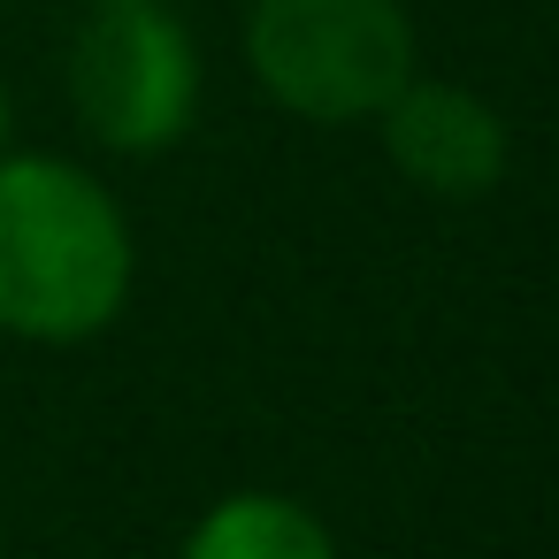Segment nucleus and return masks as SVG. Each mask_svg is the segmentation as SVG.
Masks as SVG:
<instances>
[{"label":"nucleus","mask_w":559,"mask_h":559,"mask_svg":"<svg viewBox=\"0 0 559 559\" xmlns=\"http://www.w3.org/2000/svg\"><path fill=\"white\" fill-rule=\"evenodd\" d=\"M70 116L123 162L169 154L200 116V47L177 0H93L70 47Z\"/></svg>","instance_id":"3"},{"label":"nucleus","mask_w":559,"mask_h":559,"mask_svg":"<svg viewBox=\"0 0 559 559\" xmlns=\"http://www.w3.org/2000/svg\"><path fill=\"white\" fill-rule=\"evenodd\" d=\"M376 131H383L391 169H399L414 192H429V200H483V192L506 177V162H513L506 116H498L475 85L421 78V70L383 100Z\"/></svg>","instance_id":"4"},{"label":"nucleus","mask_w":559,"mask_h":559,"mask_svg":"<svg viewBox=\"0 0 559 559\" xmlns=\"http://www.w3.org/2000/svg\"><path fill=\"white\" fill-rule=\"evenodd\" d=\"M177 559H337V536L292 490H223L185 528Z\"/></svg>","instance_id":"5"},{"label":"nucleus","mask_w":559,"mask_h":559,"mask_svg":"<svg viewBox=\"0 0 559 559\" xmlns=\"http://www.w3.org/2000/svg\"><path fill=\"white\" fill-rule=\"evenodd\" d=\"M246 70L269 108L345 131L383 116V100L421 70V39L406 0H253Z\"/></svg>","instance_id":"2"},{"label":"nucleus","mask_w":559,"mask_h":559,"mask_svg":"<svg viewBox=\"0 0 559 559\" xmlns=\"http://www.w3.org/2000/svg\"><path fill=\"white\" fill-rule=\"evenodd\" d=\"M139 284L123 200L62 154H0V337L85 345Z\"/></svg>","instance_id":"1"},{"label":"nucleus","mask_w":559,"mask_h":559,"mask_svg":"<svg viewBox=\"0 0 559 559\" xmlns=\"http://www.w3.org/2000/svg\"><path fill=\"white\" fill-rule=\"evenodd\" d=\"M9 139H16V108H9V85H0V154H9Z\"/></svg>","instance_id":"6"}]
</instances>
